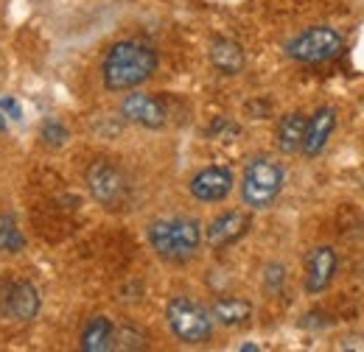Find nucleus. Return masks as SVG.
<instances>
[{"label": "nucleus", "instance_id": "nucleus-1", "mask_svg": "<svg viewBox=\"0 0 364 352\" xmlns=\"http://www.w3.org/2000/svg\"><path fill=\"white\" fill-rule=\"evenodd\" d=\"M160 56L149 43L121 40L107 48L101 59V82L109 92H129L157 73Z\"/></svg>", "mask_w": 364, "mask_h": 352}, {"label": "nucleus", "instance_id": "nucleus-2", "mask_svg": "<svg viewBox=\"0 0 364 352\" xmlns=\"http://www.w3.org/2000/svg\"><path fill=\"white\" fill-rule=\"evenodd\" d=\"M146 241L160 260L188 263L191 258H196L205 241V226L188 216H168V219L151 221L146 226Z\"/></svg>", "mask_w": 364, "mask_h": 352}, {"label": "nucleus", "instance_id": "nucleus-3", "mask_svg": "<svg viewBox=\"0 0 364 352\" xmlns=\"http://www.w3.org/2000/svg\"><path fill=\"white\" fill-rule=\"evenodd\" d=\"M286 187V171L274 157H252L241 174V202L250 210H269Z\"/></svg>", "mask_w": 364, "mask_h": 352}, {"label": "nucleus", "instance_id": "nucleus-4", "mask_svg": "<svg viewBox=\"0 0 364 352\" xmlns=\"http://www.w3.org/2000/svg\"><path fill=\"white\" fill-rule=\"evenodd\" d=\"M166 324H168L171 336L188 347H202L216 333V321L210 316V308H205L196 299L182 297V294L166 302Z\"/></svg>", "mask_w": 364, "mask_h": 352}, {"label": "nucleus", "instance_id": "nucleus-5", "mask_svg": "<svg viewBox=\"0 0 364 352\" xmlns=\"http://www.w3.org/2000/svg\"><path fill=\"white\" fill-rule=\"evenodd\" d=\"M345 50V37L333 26H309L283 45V53L300 65H322Z\"/></svg>", "mask_w": 364, "mask_h": 352}, {"label": "nucleus", "instance_id": "nucleus-6", "mask_svg": "<svg viewBox=\"0 0 364 352\" xmlns=\"http://www.w3.org/2000/svg\"><path fill=\"white\" fill-rule=\"evenodd\" d=\"M85 182H87L90 196L104 210H121L132 199L129 176L112 160H95V163H90V168L85 174Z\"/></svg>", "mask_w": 364, "mask_h": 352}, {"label": "nucleus", "instance_id": "nucleus-7", "mask_svg": "<svg viewBox=\"0 0 364 352\" xmlns=\"http://www.w3.org/2000/svg\"><path fill=\"white\" fill-rule=\"evenodd\" d=\"M43 310L40 288L31 280H9L0 288V316L11 321H34Z\"/></svg>", "mask_w": 364, "mask_h": 352}, {"label": "nucleus", "instance_id": "nucleus-8", "mask_svg": "<svg viewBox=\"0 0 364 352\" xmlns=\"http://www.w3.org/2000/svg\"><path fill=\"white\" fill-rule=\"evenodd\" d=\"M121 118L127 123H135L140 129H163L168 123V109L166 104L151 95V92H137L129 89V95L121 98V106H118Z\"/></svg>", "mask_w": 364, "mask_h": 352}, {"label": "nucleus", "instance_id": "nucleus-9", "mask_svg": "<svg viewBox=\"0 0 364 352\" xmlns=\"http://www.w3.org/2000/svg\"><path fill=\"white\" fill-rule=\"evenodd\" d=\"M339 274V252L328 243L314 246L309 255H306V265H303V288L309 297H319L325 294L333 280Z\"/></svg>", "mask_w": 364, "mask_h": 352}, {"label": "nucleus", "instance_id": "nucleus-10", "mask_svg": "<svg viewBox=\"0 0 364 352\" xmlns=\"http://www.w3.org/2000/svg\"><path fill=\"white\" fill-rule=\"evenodd\" d=\"M235 187V174L228 165H208L202 171L191 176L188 182V193L191 199H196L199 204H219L225 202Z\"/></svg>", "mask_w": 364, "mask_h": 352}, {"label": "nucleus", "instance_id": "nucleus-11", "mask_svg": "<svg viewBox=\"0 0 364 352\" xmlns=\"http://www.w3.org/2000/svg\"><path fill=\"white\" fill-rule=\"evenodd\" d=\"M252 226V216L247 210H228L219 213L216 219L205 226V243L210 249H228L232 243H238Z\"/></svg>", "mask_w": 364, "mask_h": 352}, {"label": "nucleus", "instance_id": "nucleus-12", "mask_svg": "<svg viewBox=\"0 0 364 352\" xmlns=\"http://www.w3.org/2000/svg\"><path fill=\"white\" fill-rule=\"evenodd\" d=\"M333 132H336V109H333V106H317V109L309 115L306 137H303V148H300V154L309 157V160L319 157V154L328 148V143H331Z\"/></svg>", "mask_w": 364, "mask_h": 352}, {"label": "nucleus", "instance_id": "nucleus-13", "mask_svg": "<svg viewBox=\"0 0 364 352\" xmlns=\"http://www.w3.org/2000/svg\"><path fill=\"white\" fill-rule=\"evenodd\" d=\"M208 59H210V67L222 76H238L244 73L247 67V53L241 43L230 40V37H216L213 43L208 45Z\"/></svg>", "mask_w": 364, "mask_h": 352}, {"label": "nucleus", "instance_id": "nucleus-14", "mask_svg": "<svg viewBox=\"0 0 364 352\" xmlns=\"http://www.w3.org/2000/svg\"><path fill=\"white\" fill-rule=\"evenodd\" d=\"M306 123H309V115L294 109V112H286L280 121H277V129H274V145L280 154H300L303 148V137H306Z\"/></svg>", "mask_w": 364, "mask_h": 352}, {"label": "nucleus", "instance_id": "nucleus-15", "mask_svg": "<svg viewBox=\"0 0 364 352\" xmlns=\"http://www.w3.org/2000/svg\"><path fill=\"white\" fill-rule=\"evenodd\" d=\"M115 339H118V330H115L112 319L109 316H92L82 327L79 347L85 352H107L115 347Z\"/></svg>", "mask_w": 364, "mask_h": 352}, {"label": "nucleus", "instance_id": "nucleus-16", "mask_svg": "<svg viewBox=\"0 0 364 352\" xmlns=\"http://www.w3.org/2000/svg\"><path fill=\"white\" fill-rule=\"evenodd\" d=\"M210 316L222 327H241L252 319V302L244 297H219L210 305Z\"/></svg>", "mask_w": 364, "mask_h": 352}, {"label": "nucleus", "instance_id": "nucleus-17", "mask_svg": "<svg viewBox=\"0 0 364 352\" xmlns=\"http://www.w3.org/2000/svg\"><path fill=\"white\" fill-rule=\"evenodd\" d=\"M26 249V238L17 226V221L0 216V255H17Z\"/></svg>", "mask_w": 364, "mask_h": 352}, {"label": "nucleus", "instance_id": "nucleus-18", "mask_svg": "<svg viewBox=\"0 0 364 352\" xmlns=\"http://www.w3.org/2000/svg\"><path fill=\"white\" fill-rule=\"evenodd\" d=\"M40 140L48 148H62L70 140V132H68V126L59 118H48L46 123H43V129H40Z\"/></svg>", "mask_w": 364, "mask_h": 352}, {"label": "nucleus", "instance_id": "nucleus-19", "mask_svg": "<svg viewBox=\"0 0 364 352\" xmlns=\"http://www.w3.org/2000/svg\"><path fill=\"white\" fill-rule=\"evenodd\" d=\"M264 282H267V288H269V291H277V288H283V282H286V268H283L280 263L267 265Z\"/></svg>", "mask_w": 364, "mask_h": 352}, {"label": "nucleus", "instance_id": "nucleus-20", "mask_svg": "<svg viewBox=\"0 0 364 352\" xmlns=\"http://www.w3.org/2000/svg\"><path fill=\"white\" fill-rule=\"evenodd\" d=\"M0 109H3V112H11V121H20V118H23V109H20V104H17L14 95L0 98Z\"/></svg>", "mask_w": 364, "mask_h": 352}]
</instances>
